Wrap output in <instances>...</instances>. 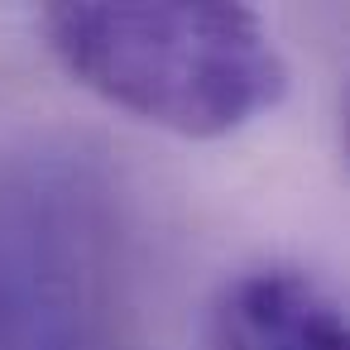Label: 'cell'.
Here are the masks:
<instances>
[{
	"mask_svg": "<svg viewBox=\"0 0 350 350\" xmlns=\"http://www.w3.org/2000/svg\"><path fill=\"white\" fill-rule=\"evenodd\" d=\"M53 58L116 111L183 135L226 139L288 96V58L250 5H49Z\"/></svg>",
	"mask_w": 350,
	"mask_h": 350,
	"instance_id": "obj_1",
	"label": "cell"
},
{
	"mask_svg": "<svg viewBox=\"0 0 350 350\" xmlns=\"http://www.w3.org/2000/svg\"><path fill=\"white\" fill-rule=\"evenodd\" d=\"M0 350H135L120 202L77 154L0 173Z\"/></svg>",
	"mask_w": 350,
	"mask_h": 350,
	"instance_id": "obj_2",
	"label": "cell"
},
{
	"mask_svg": "<svg viewBox=\"0 0 350 350\" xmlns=\"http://www.w3.org/2000/svg\"><path fill=\"white\" fill-rule=\"evenodd\" d=\"M211 336L216 350H345L340 307L297 269H254L226 283Z\"/></svg>",
	"mask_w": 350,
	"mask_h": 350,
	"instance_id": "obj_3",
	"label": "cell"
}]
</instances>
